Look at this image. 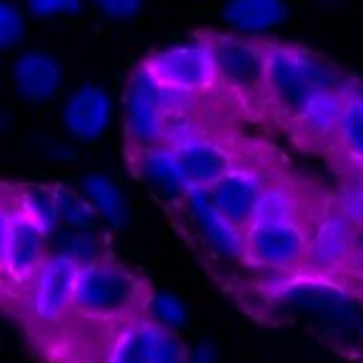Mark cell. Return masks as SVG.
Instances as JSON below:
<instances>
[{"instance_id": "1", "label": "cell", "mask_w": 363, "mask_h": 363, "mask_svg": "<svg viewBox=\"0 0 363 363\" xmlns=\"http://www.w3.org/2000/svg\"><path fill=\"white\" fill-rule=\"evenodd\" d=\"M336 88H341V73L336 70V65L298 45L266 43L263 91L291 121L318 93L336 91Z\"/></svg>"}, {"instance_id": "2", "label": "cell", "mask_w": 363, "mask_h": 363, "mask_svg": "<svg viewBox=\"0 0 363 363\" xmlns=\"http://www.w3.org/2000/svg\"><path fill=\"white\" fill-rule=\"evenodd\" d=\"M148 296L143 281L125 266L108 258H96L78 268L73 296V313L88 320L130 318Z\"/></svg>"}, {"instance_id": "3", "label": "cell", "mask_w": 363, "mask_h": 363, "mask_svg": "<svg viewBox=\"0 0 363 363\" xmlns=\"http://www.w3.org/2000/svg\"><path fill=\"white\" fill-rule=\"evenodd\" d=\"M191 98L168 91L150 75L145 65L133 70L125 88V133L135 150L166 145V125L176 111L188 108Z\"/></svg>"}, {"instance_id": "4", "label": "cell", "mask_w": 363, "mask_h": 363, "mask_svg": "<svg viewBox=\"0 0 363 363\" xmlns=\"http://www.w3.org/2000/svg\"><path fill=\"white\" fill-rule=\"evenodd\" d=\"M143 65L160 86L186 98L213 91L218 83L213 55L206 40H191V43L163 48L150 55Z\"/></svg>"}, {"instance_id": "5", "label": "cell", "mask_w": 363, "mask_h": 363, "mask_svg": "<svg viewBox=\"0 0 363 363\" xmlns=\"http://www.w3.org/2000/svg\"><path fill=\"white\" fill-rule=\"evenodd\" d=\"M308 228L303 220L251 223L243 230V261L266 271H291L303 266Z\"/></svg>"}, {"instance_id": "6", "label": "cell", "mask_w": 363, "mask_h": 363, "mask_svg": "<svg viewBox=\"0 0 363 363\" xmlns=\"http://www.w3.org/2000/svg\"><path fill=\"white\" fill-rule=\"evenodd\" d=\"M213 55L218 83L238 93L263 91L266 83V43L240 35H208L203 38Z\"/></svg>"}, {"instance_id": "7", "label": "cell", "mask_w": 363, "mask_h": 363, "mask_svg": "<svg viewBox=\"0 0 363 363\" xmlns=\"http://www.w3.org/2000/svg\"><path fill=\"white\" fill-rule=\"evenodd\" d=\"M188 348L176 333L155 326L148 318H130L118 333L106 363H186Z\"/></svg>"}, {"instance_id": "8", "label": "cell", "mask_w": 363, "mask_h": 363, "mask_svg": "<svg viewBox=\"0 0 363 363\" xmlns=\"http://www.w3.org/2000/svg\"><path fill=\"white\" fill-rule=\"evenodd\" d=\"M78 263L65 253H53L30 281V311L40 323H58L73 311Z\"/></svg>"}, {"instance_id": "9", "label": "cell", "mask_w": 363, "mask_h": 363, "mask_svg": "<svg viewBox=\"0 0 363 363\" xmlns=\"http://www.w3.org/2000/svg\"><path fill=\"white\" fill-rule=\"evenodd\" d=\"M268 183L271 181H268L263 171L235 163L223 178H218L208 188V196L225 220H230L235 228L246 230L253 223L258 201H261Z\"/></svg>"}, {"instance_id": "10", "label": "cell", "mask_w": 363, "mask_h": 363, "mask_svg": "<svg viewBox=\"0 0 363 363\" xmlns=\"http://www.w3.org/2000/svg\"><path fill=\"white\" fill-rule=\"evenodd\" d=\"M113 121V98L98 83H83L60 106V123L73 140L91 143L108 133Z\"/></svg>"}, {"instance_id": "11", "label": "cell", "mask_w": 363, "mask_h": 363, "mask_svg": "<svg viewBox=\"0 0 363 363\" xmlns=\"http://www.w3.org/2000/svg\"><path fill=\"white\" fill-rule=\"evenodd\" d=\"M358 230L341 213H326L315 220L308 230V248H306L303 266L318 276H331L338 268L348 266L356 248Z\"/></svg>"}, {"instance_id": "12", "label": "cell", "mask_w": 363, "mask_h": 363, "mask_svg": "<svg viewBox=\"0 0 363 363\" xmlns=\"http://www.w3.org/2000/svg\"><path fill=\"white\" fill-rule=\"evenodd\" d=\"M11 80L21 101L43 106L63 91V63L48 50H23L11 65Z\"/></svg>"}, {"instance_id": "13", "label": "cell", "mask_w": 363, "mask_h": 363, "mask_svg": "<svg viewBox=\"0 0 363 363\" xmlns=\"http://www.w3.org/2000/svg\"><path fill=\"white\" fill-rule=\"evenodd\" d=\"M45 261H48V233L16 211L0 263L3 271L16 284H30Z\"/></svg>"}, {"instance_id": "14", "label": "cell", "mask_w": 363, "mask_h": 363, "mask_svg": "<svg viewBox=\"0 0 363 363\" xmlns=\"http://www.w3.org/2000/svg\"><path fill=\"white\" fill-rule=\"evenodd\" d=\"M181 206L211 251L223 258H243V230L218 213L206 188H191Z\"/></svg>"}, {"instance_id": "15", "label": "cell", "mask_w": 363, "mask_h": 363, "mask_svg": "<svg viewBox=\"0 0 363 363\" xmlns=\"http://www.w3.org/2000/svg\"><path fill=\"white\" fill-rule=\"evenodd\" d=\"M186 173L191 188H206L208 191L218 178H223L235 166V158L220 140L206 133H198L188 140L171 145Z\"/></svg>"}, {"instance_id": "16", "label": "cell", "mask_w": 363, "mask_h": 363, "mask_svg": "<svg viewBox=\"0 0 363 363\" xmlns=\"http://www.w3.org/2000/svg\"><path fill=\"white\" fill-rule=\"evenodd\" d=\"M135 168H138L140 178L166 201L183 203V198L191 191V183H188L171 145H153V148L135 150Z\"/></svg>"}, {"instance_id": "17", "label": "cell", "mask_w": 363, "mask_h": 363, "mask_svg": "<svg viewBox=\"0 0 363 363\" xmlns=\"http://www.w3.org/2000/svg\"><path fill=\"white\" fill-rule=\"evenodd\" d=\"M343 106H346V88L343 86L336 88V91L318 93L294 118L301 138L308 140V143H326V140L336 138Z\"/></svg>"}, {"instance_id": "18", "label": "cell", "mask_w": 363, "mask_h": 363, "mask_svg": "<svg viewBox=\"0 0 363 363\" xmlns=\"http://www.w3.org/2000/svg\"><path fill=\"white\" fill-rule=\"evenodd\" d=\"M289 16L284 0H228L223 21L243 33H266L281 26Z\"/></svg>"}, {"instance_id": "19", "label": "cell", "mask_w": 363, "mask_h": 363, "mask_svg": "<svg viewBox=\"0 0 363 363\" xmlns=\"http://www.w3.org/2000/svg\"><path fill=\"white\" fill-rule=\"evenodd\" d=\"M83 196L91 201L98 218L106 220L111 228H123L128 223V201L123 191L106 173H88L83 178Z\"/></svg>"}, {"instance_id": "20", "label": "cell", "mask_w": 363, "mask_h": 363, "mask_svg": "<svg viewBox=\"0 0 363 363\" xmlns=\"http://www.w3.org/2000/svg\"><path fill=\"white\" fill-rule=\"evenodd\" d=\"M13 208L30 218L35 225L45 230V233H55L60 225L58 220V203H55V191L45 186H23L21 191L13 196Z\"/></svg>"}, {"instance_id": "21", "label": "cell", "mask_w": 363, "mask_h": 363, "mask_svg": "<svg viewBox=\"0 0 363 363\" xmlns=\"http://www.w3.org/2000/svg\"><path fill=\"white\" fill-rule=\"evenodd\" d=\"M55 203H58V220L70 233H93L98 223V213L83 191H73L68 186H53Z\"/></svg>"}, {"instance_id": "22", "label": "cell", "mask_w": 363, "mask_h": 363, "mask_svg": "<svg viewBox=\"0 0 363 363\" xmlns=\"http://www.w3.org/2000/svg\"><path fill=\"white\" fill-rule=\"evenodd\" d=\"M301 198L286 183H268L258 201L253 223H276V220H303L301 218Z\"/></svg>"}, {"instance_id": "23", "label": "cell", "mask_w": 363, "mask_h": 363, "mask_svg": "<svg viewBox=\"0 0 363 363\" xmlns=\"http://www.w3.org/2000/svg\"><path fill=\"white\" fill-rule=\"evenodd\" d=\"M336 143L348 155V160L363 166V98L351 93L348 88H346V106H343L341 123H338Z\"/></svg>"}, {"instance_id": "24", "label": "cell", "mask_w": 363, "mask_h": 363, "mask_svg": "<svg viewBox=\"0 0 363 363\" xmlns=\"http://www.w3.org/2000/svg\"><path fill=\"white\" fill-rule=\"evenodd\" d=\"M143 318H148L155 326L166 328V331L176 333L181 326H186L188 320V306L183 298L168 291H148L143 301Z\"/></svg>"}, {"instance_id": "25", "label": "cell", "mask_w": 363, "mask_h": 363, "mask_svg": "<svg viewBox=\"0 0 363 363\" xmlns=\"http://www.w3.org/2000/svg\"><path fill=\"white\" fill-rule=\"evenodd\" d=\"M336 213H341L356 230H363V176L343 181L336 196Z\"/></svg>"}, {"instance_id": "26", "label": "cell", "mask_w": 363, "mask_h": 363, "mask_svg": "<svg viewBox=\"0 0 363 363\" xmlns=\"http://www.w3.org/2000/svg\"><path fill=\"white\" fill-rule=\"evenodd\" d=\"M26 16L16 0H0V50H13L26 38Z\"/></svg>"}, {"instance_id": "27", "label": "cell", "mask_w": 363, "mask_h": 363, "mask_svg": "<svg viewBox=\"0 0 363 363\" xmlns=\"http://www.w3.org/2000/svg\"><path fill=\"white\" fill-rule=\"evenodd\" d=\"M60 246H63L60 248V253H65L68 258H73L78 266L101 258V253H98V238L93 233H70V230H65Z\"/></svg>"}, {"instance_id": "28", "label": "cell", "mask_w": 363, "mask_h": 363, "mask_svg": "<svg viewBox=\"0 0 363 363\" xmlns=\"http://www.w3.org/2000/svg\"><path fill=\"white\" fill-rule=\"evenodd\" d=\"M26 3L35 18L75 16L83 8V0H26Z\"/></svg>"}, {"instance_id": "29", "label": "cell", "mask_w": 363, "mask_h": 363, "mask_svg": "<svg viewBox=\"0 0 363 363\" xmlns=\"http://www.w3.org/2000/svg\"><path fill=\"white\" fill-rule=\"evenodd\" d=\"M93 6L111 21H130L143 11V0H93Z\"/></svg>"}, {"instance_id": "30", "label": "cell", "mask_w": 363, "mask_h": 363, "mask_svg": "<svg viewBox=\"0 0 363 363\" xmlns=\"http://www.w3.org/2000/svg\"><path fill=\"white\" fill-rule=\"evenodd\" d=\"M13 198H8L6 193H0V263H3V251H6L8 243V233H11V223H13Z\"/></svg>"}, {"instance_id": "31", "label": "cell", "mask_w": 363, "mask_h": 363, "mask_svg": "<svg viewBox=\"0 0 363 363\" xmlns=\"http://www.w3.org/2000/svg\"><path fill=\"white\" fill-rule=\"evenodd\" d=\"M186 363H216V348L211 343H198L196 348L188 351V361Z\"/></svg>"}, {"instance_id": "32", "label": "cell", "mask_w": 363, "mask_h": 363, "mask_svg": "<svg viewBox=\"0 0 363 363\" xmlns=\"http://www.w3.org/2000/svg\"><path fill=\"white\" fill-rule=\"evenodd\" d=\"M348 266H351L358 276H363V230H358V235H356V248H353V258Z\"/></svg>"}, {"instance_id": "33", "label": "cell", "mask_w": 363, "mask_h": 363, "mask_svg": "<svg viewBox=\"0 0 363 363\" xmlns=\"http://www.w3.org/2000/svg\"><path fill=\"white\" fill-rule=\"evenodd\" d=\"M45 153L48 155H55V153H60V158H73V150L68 148L65 143H60V140H53V138H45Z\"/></svg>"}, {"instance_id": "34", "label": "cell", "mask_w": 363, "mask_h": 363, "mask_svg": "<svg viewBox=\"0 0 363 363\" xmlns=\"http://www.w3.org/2000/svg\"><path fill=\"white\" fill-rule=\"evenodd\" d=\"M3 128H6V118L0 116V130H3Z\"/></svg>"}]
</instances>
